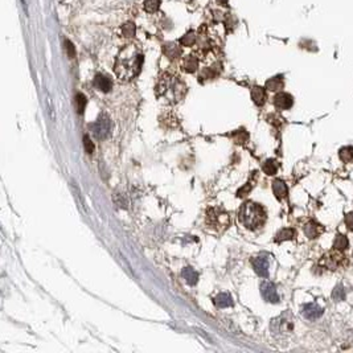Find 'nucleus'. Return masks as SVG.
Returning <instances> with one entry per match:
<instances>
[{
	"mask_svg": "<svg viewBox=\"0 0 353 353\" xmlns=\"http://www.w3.org/2000/svg\"><path fill=\"white\" fill-rule=\"evenodd\" d=\"M143 65V55L136 45H127L115 58L114 72L122 81H130L140 73Z\"/></svg>",
	"mask_w": 353,
	"mask_h": 353,
	"instance_id": "f257e3e1",
	"label": "nucleus"
},
{
	"mask_svg": "<svg viewBox=\"0 0 353 353\" xmlns=\"http://www.w3.org/2000/svg\"><path fill=\"white\" fill-rule=\"evenodd\" d=\"M238 219L245 228L256 230L263 226V223H266V212L262 208V205L253 201H247L241 206Z\"/></svg>",
	"mask_w": 353,
	"mask_h": 353,
	"instance_id": "f03ea898",
	"label": "nucleus"
},
{
	"mask_svg": "<svg viewBox=\"0 0 353 353\" xmlns=\"http://www.w3.org/2000/svg\"><path fill=\"white\" fill-rule=\"evenodd\" d=\"M156 93L159 95L171 97V99H173V101H180L186 94V85L176 78L166 77V78L160 79L158 88H156Z\"/></svg>",
	"mask_w": 353,
	"mask_h": 353,
	"instance_id": "7ed1b4c3",
	"label": "nucleus"
},
{
	"mask_svg": "<svg viewBox=\"0 0 353 353\" xmlns=\"http://www.w3.org/2000/svg\"><path fill=\"white\" fill-rule=\"evenodd\" d=\"M206 223L216 230H223L229 226L230 217L225 210L220 208H209L206 212Z\"/></svg>",
	"mask_w": 353,
	"mask_h": 353,
	"instance_id": "20e7f679",
	"label": "nucleus"
},
{
	"mask_svg": "<svg viewBox=\"0 0 353 353\" xmlns=\"http://www.w3.org/2000/svg\"><path fill=\"white\" fill-rule=\"evenodd\" d=\"M271 330L274 334H286L288 332H293L294 330V324H293V319H291V314H283L280 315L279 317L274 319L271 321Z\"/></svg>",
	"mask_w": 353,
	"mask_h": 353,
	"instance_id": "39448f33",
	"label": "nucleus"
},
{
	"mask_svg": "<svg viewBox=\"0 0 353 353\" xmlns=\"http://www.w3.org/2000/svg\"><path fill=\"white\" fill-rule=\"evenodd\" d=\"M110 130H111V122H110V118L106 114H102L95 121V123L92 125V131H93V134L95 135V138H98V139L107 138L109 134H110Z\"/></svg>",
	"mask_w": 353,
	"mask_h": 353,
	"instance_id": "423d86ee",
	"label": "nucleus"
},
{
	"mask_svg": "<svg viewBox=\"0 0 353 353\" xmlns=\"http://www.w3.org/2000/svg\"><path fill=\"white\" fill-rule=\"evenodd\" d=\"M260 294L265 300L270 303H278L279 302V295L278 291H277V287H275L274 283L271 282H263L260 284Z\"/></svg>",
	"mask_w": 353,
	"mask_h": 353,
	"instance_id": "0eeeda50",
	"label": "nucleus"
},
{
	"mask_svg": "<svg viewBox=\"0 0 353 353\" xmlns=\"http://www.w3.org/2000/svg\"><path fill=\"white\" fill-rule=\"evenodd\" d=\"M251 265H253L254 271H256L260 277H262V278H267V277H269V260H267L266 257L260 256L256 257V258H253Z\"/></svg>",
	"mask_w": 353,
	"mask_h": 353,
	"instance_id": "6e6552de",
	"label": "nucleus"
},
{
	"mask_svg": "<svg viewBox=\"0 0 353 353\" xmlns=\"http://www.w3.org/2000/svg\"><path fill=\"white\" fill-rule=\"evenodd\" d=\"M302 315L306 317L307 320H316L323 315V310L315 303H308L303 307Z\"/></svg>",
	"mask_w": 353,
	"mask_h": 353,
	"instance_id": "1a4fd4ad",
	"label": "nucleus"
},
{
	"mask_svg": "<svg viewBox=\"0 0 353 353\" xmlns=\"http://www.w3.org/2000/svg\"><path fill=\"white\" fill-rule=\"evenodd\" d=\"M294 99L293 97L287 93H278L274 97V105L279 110H288L293 106Z\"/></svg>",
	"mask_w": 353,
	"mask_h": 353,
	"instance_id": "9d476101",
	"label": "nucleus"
},
{
	"mask_svg": "<svg viewBox=\"0 0 353 353\" xmlns=\"http://www.w3.org/2000/svg\"><path fill=\"white\" fill-rule=\"evenodd\" d=\"M94 86L103 93H109L112 88V81L110 77L103 74H97L94 77Z\"/></svg>",
	"mask_w": 353,
	"mask_h": 353,
	"instance_id": "9b49d317",
	"label": "nucleus"
},
{
	"mask_svg": "<svg viewBox=\"0 0 353 353\" xmlns=\"http://www.w3.org/2000/svg\"><path fill=\"white\" fill-rule=\"evenodd\" d=\"M182 277L186 284H189V286H195L199 282V273L192 267H184L182 271Z\"/></svg>",
	"mask_w": 353,
	"mask_h": 353,
	"instance_id": "f8f14e48",
	"label": "nucleus"
},
{
	"mask_svg": "<svg viewBox=\"0 0 353 353\" xmlns=\"http://www.w3.org/2000/svg\"><path fill=\"white\" fill-rule=\"evenodd\" d=\"M273 191H274V195L275 197L278 199V200H283L284 197L287 196V186H286V183L282 182V180H274L273 182Z\"/></svg>",
	"mask_w": 353,
	"mask_h": 353,
	"instance_id": "ddd939ff",
	"label": "nucleus"
},
{
	"mask_svg": "<svg viewBox=\"0 0 353 353\" xmlns=\"http://www.w3.org/2000/svg\"><path fill=\"white\" fill-rule=\"evenodd\" d=\"M251 98H253V101H254V103H256L257 106H262V105H265V102H266L265 89L260 88V86L253 88V90H251Z\"/></svg>",
	"mask_w": 353,
	"mask_h": 353,
	"instance_id": "4468645a",
	"label": "nucleus"
},
{
	"mask_svg": "<svg viewBox=\"0 0 353 353\" xmlns=\"http://www.w3.org/2000/svg\"><path fill=\"white\" fill-rule=\"evenodd\" d=\"M214 304L219 307V308H226V307H232L234 303H233V297L229 295V294H219L217 297H214Z\"/></svg>",
	"mask_w": 353,
	"mask_h": 353,
	"instance_id": "2eb2a0df",
	"label": "nucleus"
},
{
	"mask_svg": "<svg viewBox=\"0 0 353 353\" xmlns=\"http://www.w3.org/2000/svg\"><path fill=\"white\" fill-rule=\"evenodd\" d=\"M283 77L282 75H277V77H273V78H270L266 82V89H269L271 92H275V90L283 88Z\"/></svg>",
	"mask_w": 353,
	"mask_h": 353,
	"instance_id": "dca6fc26",
	"label": "nucleus"
},
{
	"mask_svg": "<svg viewBox=\"0 0 353 353\" xmlns=\"http://www.w3.org/2000/svg\"><path fill=\"white\" fill-rule=\"evenodd\" d=\"M197 66H199V60L195 56H188L183 61V68L188 73H193L197 69Z\"/></svg>",
	"mask_w": 353,
	"mask_h": 353,
	"instance_id": "f3484780",
	"label": "nucleus"
},
{
	"mask_svg": "<svg viewBox=\"0 0 353 353\" xmlns=\"http://www.w3.org/2000/svg\"><path fill=\"white\" fill-rule=\"evenodd\" d=\"M294 237H295V230H294V229H282V230L277 234L275 241L282 242L286 241V240H293Z\"/></svg>",
	"mask_w": 353,
	"mask_h": 353,
	"instance_id": "a211bd4d",
	"label": "nucleus"
},
{
	"mask_svg": "<svg viewBox=\"0 0 353 353\" xmlns=\"http://www.w3.org/2000/svg\"><path fill=\"white\" fill-rule=\"evenodd\" d=\"M164 53L167 55L168 57H171V58H176V57L180 56V48L177 47L176 44H167L166 47H164Z\"/></svg>",
	"mask_w": 353,
	"mask_h": 353,
	"instance_id": "6ab92c4d",
	"label": "nucleus"
},
{
	"mask_svg": "<svg viewBox=\"0 0 353 353\" xmlns=\"http://www.w3.org/2000/svg\"><path fill=\"white\" fill-rule=\"evenodd\" d=\"M320 232L321 229L319 228V225H315V223H308L304 228V233H306V236L308 238H316Z\"/></svg>",
	"mask_w": 353,
	"mask_h": 353,
	"instance_id": "aec40b11",
	"label": "nucleus"
},
{
	"mask_svg": "<svg viewBox=\"0 0 353 353\" xmlns=\"http://www.w3.org/2000/svg\"><path fill=\"white\" fill-rule=\"evenodd\" d=\"M263 171L267 175H275L278 171V163L275 162L274 159H269L267 162L263 164Z\"/></svg>",
	"mask_w": 353,
	"mask_h": 353,
	"instance_id": "412c9836",
	"label": "nucleus"
},
{
	"mask_svg": "<svg viewBox=\"0 0 353 353\" xmlns=\"http://www.w3.org/2000/svg\"><path fill=\"white\" fill-rule=\"evenodd\" d=\"M334 247L337 250H345L348 247V240L343 234H337V237L334 242Z\"/></svg>",
	"mask_w": 353,
	"mask_h": 353,
	"instance_id": "4be33fe9",
	"label": "nucleus"
},
{
	"mask_svg": "<svg viewBox=\"0 0 353 353\" xmlns=\"http://www.w3.org/2000/svg\"><path fill=\"white\" fill-rule=\"evenodd\" d=\"M233 139L238 144H243L249 139V134L245 130H238L233 132Z\"/></svg>",
	"mask_w": 353,
	"mask_h": 353,
	"instance_id": "5701e85b",
	"label": "nucleus"
},
{
	"mask_svg": "<svg viewBox=\"0 0 353 353\" xmlns=\"http://www.w3.org/2000/svg\"><path fill=\"white\" fill-rule=\"evenodd\" d=\"M75 103H77V111L78 114H82L85 111V107H86V97L84 94L78 93L75 95Z\"/></svg>",
	"mask_w": 353,
	"mask_h": 353,
	"instance_id": "b1692460",
	"label": "nucleus"
},
{
	"mask_svg": "<svg viewBox=\"0 0 353 353\" xmlns=\"http://www.w3.org/2000/svg\"><path fill=\"white\" fill-rule=\"evenodd\" d=\"M160 5V0H146L144 8L147 12H156Z\"/></svg>",
	"mask_w": 353,
	"mask_h": 353,
	"instance_id": "393cba45",
	"label": "nucleus"
},
{
	"mask_svg": "<svg viewBox=\"0 0 353 353\" xmlns=\"http://www.w3.org/2000/svg\"><path fill=\"white\" fill-rule=\"evenodd\" d=\"M340 158L343 162H349L353 159V149L352 147H345L340 151Z\"/></svg>",
	"mask_w": 353,
	"mask_h": 353,
	"instance_id": "a878e982",
	"label": "nucleus"
},
{
	"mask_svg": "<svg viewBox=\"0 0 353 353\" xmlns=\"http://www.w3.org/2000/svg\"><path fill=\"white\" fill-rule=\"evenodd\" d=\"M84 147L89 155H92V153L94 152V149H95V146H94V143L92 142V139L89 138V135H85L84 136Z\"/></svg>",
	"mask_w": 353,
	"mask_h": 353,
	"instance_id": "bb28decb",
	"label": "nucleus"
},
{
	"mask_svg": "<svg viewBox=\"0 0 353 353\" xmlns=\"http://www.w3.org/2000/svg\"><path fill=\"white\" fill-rule=\"evenodd\" d=\"M122 32H123V36H126V37H132L135 32V25L132 23H127L126 25H123Z\"/></svg>",
	"mask_w": 353,
	"mask_h": 353,
	"instance_id": "cd10ccee",
	"label": "nucleus"
},
{
	"mask_svg": "<svg viewBox=\"0 0 353 353\" xmlns=\"http://www.w3.org/2000/svg\"><path fill=\"white\" fill-rule=\"evenodd\" d=\"M253 189V183L251 182H247L245 186H242V188H240L237 191V196L238 197H245V196H247V193Z\"/></svg>",
	"mask_w": 353,
	"mask_h": 353,
	"instance_id": "c85d7f7f",
	"label": "nucleus"
},
{
	"mask_svg": "<svg viewBox=\"0 0 353 353\" xmlns=\"http://www.w3.org/2000/svg\"><path fill=\"white\" fill-rule=\"evenodd\" d=\"M195 40H196L195 33H193V32H188L186 35V36H184V37H183L182 40H180V42H182L183 45H186V47H189V45H192V44L195 42Z\"/></svg>",
	"mask_w": 353,
	"mask_h": 353,
	"instance_id": "c756f323",
	"label": "nucleus"
},
{
	"mask_svg": "<svg viewBox=\"0 0 353 353\" xmlns=\"http://www.w3.org/2000/svg\"><path fill=\"white\" fill-rule=\"evenodd\" d=\"M344 297H345V295H344L343 287H340V286H339V287H336V290L334 291V299H336V300L339 302V300L344 299Z\"/></svg>",
	"mask_w": 353,
	"mask_h": 353,
	"instance_id": "7c9ffc66",
	"label": "nucleus"
},
{
	"mask_svg": "<svg viewBox=\"0 0 353 353\" xmlns=\"http://www.w3.org/2000/svg\"><path fill=\"white\" fill-rule=\"evenodd\" d=\"M65 48H66V51H68V56L74 57L75 52H74V47L72 45V42L66 40V41H65Z\"/></svg>",
	"mask_w": 353,
	"mask_h": 353,
	"instance_id": "2f4dec72",
	"label": "nucleus"
},
{
	"mask_svg": "<svg viewBox=\"0 0 353 353\" xmlns=\"http://www.w3.org/2000/svg\"><path fill=\"white\" fill-rule=\"evenodd\" d=\"M345 223L349 229H353V213H348L345 216Z\"/></svg>",
	"mask_w": 353,
	"mask_h": 353,
	"instance_id": "473e14b6",
	"label": "nucleus"
},
{
	"mask_svg": "<svg viewBox=\"0 0 353 353\" xmlns=\"http://www.w3.org/2000/svg\"><path fill=\"white\" fill-rule=\"evenodd\" d=\"M219 3H223V4H226L228 3V0H217Z\"/></svg>",
	"mask_w": 353,
	"mask_h": 353,
	"instance_id": "72a5a7b5",
	"label": "nucleus"
}]
</instances>
